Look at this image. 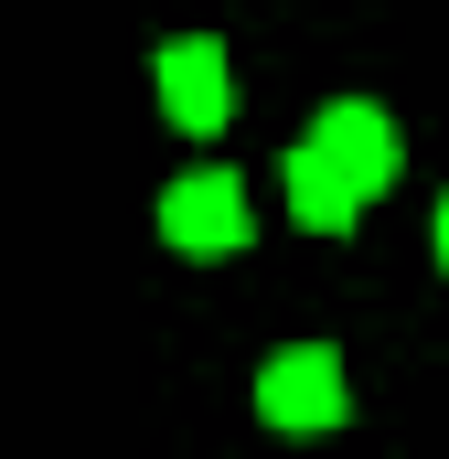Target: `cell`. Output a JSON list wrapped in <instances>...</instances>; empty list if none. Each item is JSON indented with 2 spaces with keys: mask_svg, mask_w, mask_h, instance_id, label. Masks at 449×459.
I'll return each instance as SVG.
<instances>
[{
  "mask_svg": "<svg viewBox=\"0 0 449 459\" xmlns=\"http://www.w3.org/2000/svg\"><path fill=\"white\" fill-rule=\"evenodd\" d=\"M161 235L182 246V256H235L257 214H246V193H235V171H182L172 193H161Z\"/></svg>",
  "mask_w": 449,
  "mask_h": 459,
  "instance_id": "7a4b0ae2",
  "label": "cell"
},
{
  "mask_svg": "<svg viewBox=\"0 0 449 459\" xmlns=\"http://www.w3.org/2000/svg\"><path fill=\"white\" fill-rule=\"evenodd\" d=\"M439 267H449V204H439Z\"/></svg>",
  "mask_w": 449,
  "mask_h": 459,
  "instance_id": "8992f818",
  "label": "cell"
},
{
  "mask_svg": "<svg viewBox=\"0 0 449 459\" xmlns=\"http://www.w3.org/2000/svg\"><path fill=\"white\" fill-rule=\"evenodd\" d=\"M289 214H300L311 235H353V214H364V193L342 182V171L321 160V150H311V139L289 150Z\"/></svg>",
  "mask_w": 449,
  "mask_h": 459,
  "instance_id": "5b68a950",
  "label": "cell"
},
{
  "mask_svg": "<svg viewBox=\"0 0 449 459\" xmlns=\"http://www.w3.org/2000/svg\"><path fill=\"white\" fill-rule=\"evenodd\" d=\"M311 150L332 160L353 193H385V182H396V117L374 108V97H342V108H321V117H311Z\"/></svg>",
  "mask_w": 449,
  "mask_h": 459,
  "instance_id": "3957f363",
  "label": "cell"
},
{
  "mask_svg": "<svg viewBox=\"0 0 449 459\" xmlns=\"http://www.w3.org/2000/svg\"><path fill=\"white\" fill-rule=\"evenodd\" d=\"M161 108H172V128H193V139H215L224 117H235V75H224L215 43H172L161 54Z\"/></svg>",
  "mask_w": 449,
  "mask_h": 459,
  "instance_id": "277c9868",
  "label": "cell"
},
{
  "mask_svg": "<svg viewBox=\"0 0 449 459\" xmlns=\"http://www.w3.org/2000/svg\"><path fill=\"white\" fill-rule=\"evenodd\" d=\"M342 406H353V385H342L332 342L268 352V374H257V417H268V428H342Z\"/></svg>",
  "mask_w": 449,
  "mask_h": 459,
  "instance_id": "6da1fadb",
  "label": "cell"
}]
</instances>
